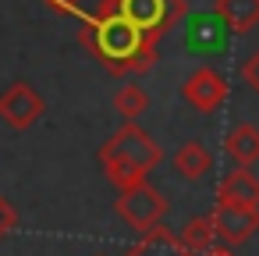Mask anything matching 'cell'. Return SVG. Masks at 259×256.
<instances>
[{
	"mask_svg": "<svg viewBox=\"0 0 259 256\" xmlns=\"http://www.w3.org/2000/svg\"><path fill=\"white\" fill-rule=\"evenodd\" d=\"M82 32V47L117 79H132V75H146L156 64V40H149L135 22H128L121 11L107 8L100 0V8L93 15L78 18Z\"/></svg>",
	"mask_w": 259,
	"mask_h": 256,
	"instance_id": "1",
	"label": "cell"
},
{
	"mask_svg": "<svg viewBox=\"0 0 259 256\" xmlns=\"http://www.w3.org/2000/svg\"><path fill=\"white\" fill-rule=\"evenodd\" d=\"M160 160H163V153H160L156 139H153L139 121H124V125L100 146V171H103V178H107L117 192H124V189H132V185H142L146 174H149Z\"/></svg>",
	"mask_w": 259,
	"mask_h": 256,
	"instance_id": "2",
	"label": "cell"
},
{
	"mask_svg": "<svg viewBox=\"0 0 259 256\" xmlns=\"http://www.w3.org/2000/svg\"><path fill=\"white\" fill-rule=\"evenodd\" d=\"M103 4L114 8V11H121L128 22H135L156 43L181 18H188V4H185V0H103Z\"/></svg>",
	"mask_w": 259,
	"mask_h": 256,
	"instance_id": "3",
	"label": "cell"
},
{
	"mask_svg": "<svg viewBox=\"0 0 259 256\" xmlns=\"http://www.w3.org/2000/svg\"><path fill=\"white\" fill-rule=\"evenodd\" d=\"M114 210H117V217H121L132 231L142 235V231L163 224V217H167V199H163L149 181H142V185H132V189L117 192Z\"/></svg>",
	"mask_w": 259,
	"mask_h": 256,
	"instance_id": "4",
	"label": "cell"
},
{
	"mask_svg": "<svg viewBox=\"0 0 259 256\" xmlns=\"http://www.w3.org/2000/svg\"><path fill=\"white\" fill-rule=\"evenodd\" d=\"M43 111H47V103L29 82H15V86H8L0 93V121L8 128H15V132L32 128L43 118Z\"/></svg>",
	"mask_w": 259,
	"mask_h": 256,
	"instance_id": "5",
	"label": "cell"
},
{
	"mask_svg": "<svg viewBox=\"0 0 259 256\" xmlns=\"http://www.w3.org/2000/svg\"><path fill=\"white\" fill-rule=\"evenodd\" d=\"M181 96H185V103L195 107L199 114H217V111L224 107V100H227V79H224L217 68L202 64V68H195V71L185 79Z\"/></svg>",
	"mask_w": 259,
	"mask_h": 256,
	"instance_id": "6",
	"label": "cell"
},
{
	"mask_svg": "<svg viewBox=\"0 0 259 256\" xmlns=\"http://www.w3.org/2000/svg\"><path fill=\"white\" fill-rule=\"evenodd\" d=\"M209 221H213V228H217L220 245H241V242H248V238L259 231V210H252V206H234V203H224V199H217Z\"/></svg>",
	"mask_w": 259,
	"mask_h": 256,
	"instance_id": "7",
	"label": "cell"
},
{
	"mask_svg": "<svg viewBox=\"0 0 259 256\" xmlns=\"http://www.w3.org/2000/svg\"><path fill=\"white\" fill-rule=\"evenodd\" d=\"M124 256H195V252L181 242V231H170L167 224H156V228L142 231L139 242H132Z\"/></svg>",
	"mask_w": 259,
	"mask_h": 256,
	"instance_id": "8",
	"label": "cell"
},
{
	"mask_svg": "<svg viewBox=\"0 0 259 256\" xmlns=\"http://www.w3.org/2000/svg\"><path fill=\"white\" fill-rule=\"evenodd\" d=\"M227 32L231 29L224 25V18L217 11H195V15H188V36H185V43H188V50L206 54V50H220Z\"/></svg>",
	"mask_w": 259,
	"mask_h": 256,
	"instance_id": "9",
	"label": "cell"
},
{
	"mask_svg": "<svg viewBox=\"0 0 259 256\" xmlns=\"http://www.w3.org/2000/svg\"><path fill=\"white\" fill-rule=\"evenodd\" d=\"M217 199L234 203V206H252L259 210V174H252V167H234L227 171V178L217 189Z\"/></svg>",
	"mask_w": 259,
	"mask_h": 256,
	"instance_id": "10",
	"label": "cell"
},
{
	"mask_svg": "<svg viewBox=\"0 0 259 256\" xmlns=\"http://www.w3.org/2000/svg\"><path fill=\"white\" fill-rule=\"evenodd\" d=\"M213 11L224 18V25L234 36H245L259 25V0H217Z\"/></svg>",
	"mask_w": 259,
	"mask_h": 256,
	"instance_id": "11",
	"label": "cell"
},
{
	"mask_svg": "<svg viewBox=\"0 0 259 256\" xmlns=\"http://www.w3.org/2000/svg\"><path fill=\"white\" fill-rule=\"evenodd\" d=\"M174 171H178L185 181H202V178L213 171V153H209L202 142H185V146H178V153H174Z\"/></svg>",
	"mask_w": 259,
	"mask_h": 256,
	"instance_id": "12",
	"label": "cell"
},
{
	"mask_svg": "<svg viewBox=\"0 0 259 256\" xmlns=\"http://www.w3.org/2000/svg\"><path fill=\"white\" fill-rule=\"evenodd\" d=\"M224 150H227V157H231L238 167H252V164L259 160V128H255V125H238V128H231Z\"/></svg>",
	"mask_w": 259,
	"mask_h": 256,
	"instance_id": "13",
	"label": "cell"
},
{
	"mask_svg": "<svg viewBox=\"0 0 259 256\" xmlns=\"http://www.w3.org/2000/svg\"><path fill=\"white\" fill-rule=\"evenodd\" d=\"M114 111H117L124 121H139V118L149 111V93H146L139 82H124V86L114 93Z\"/></svg>",
	"mask_w": 259,
	"mask_h": 256,
	"instance_id": "14",
	"label": "cell"
},
{
	"mask_svg": "<svg viewBox=\"0 0 259 256\" xmlns=\"http://www.w3.org/2000/svg\"><path fill=\"white\" fill-rule=\"evenodd\" d=\"M181 242H185L195 256H202V252H209L213 245H220L217 228H213V221H209V217H192V221L181 228Z\"/></svg>",
	"mask_w": 259,
	"mask_h": 256,
	"instance_id": "15",
	"label": "cell"
},
{
	"mask_svg": "<svg viewBox=\"0 0 259 256\" xmlns=\"http://www.w3.org/2000/svg\"><path fill=\"white\" fill-rule=\"evenodd\" d=\"M15 228H18V213H15V206H11L4 196H0V242H4Z\"/></svg>",
	"mask_w": 259,
	"mask_h": 256,
	"instance_id": "16",
	"label": "cell"
},
{
	"mask_svg": "<svg viewBox=\"0 0 259 256\" xmlns=\"http://www.w3.org/2000/svg\"><path fill=\"white\" fill-rule=\"evenodd\" d=\"M43 4L54 11V15H68V18H82L85 11L78 8V0H43Z\"/></svg>",
	"mask_w": 259,
	"mask_h": 256,
	"instance_id": "17",
	"label": "cell"
},
{
	"mask_svg": "<svg viewBox=\"0 0 259 256\" xmlns=\"http://www.w3.org/2000/svg\"><path fill=\"white\" fill-rule=\"evenodd\" d=\"M241 79H245V86H252V89L259 93V50L241 64Z\"/></svg>",
	"mask_w": 259,
	"mask_h": 256,
	"instance_id": "18",
	"label": "cell"
},
{
	"mask_svg": "<svg viewBox=\"0 0 259 256\" xmlns=\"http://www.w3.org/2000/svg\"><path fill=\"white\" fill-rule=\"evenodd\" d=\"M202 256H234V252H231L227 245H213V249H209V252H202Z\"/></svg>",
	"mask_w": 259,
	"mask_h": 256,
	"instance_id": "19",
	"label": "cell"
}]
</instances>
